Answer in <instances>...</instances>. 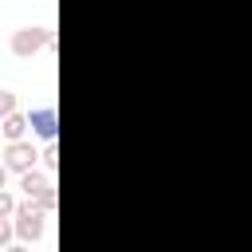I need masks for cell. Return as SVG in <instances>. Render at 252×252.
Masks as SVG:
<instances>
[{
    "label": "cell",
    "instance_id": "obj_7",
    "mask_svg": "<svg viewBox=\"0 0 252 252\" xmlns=\"http://www.w3.org/2000/svg\"><path fill=\"white\" fill-rule=\"evenodd\" d=\"M0 217H16V197L8 189H0Z\"/></svg>",
    "mask_w": 252,
    "mask_h": 252
},
{
    "label": "cell",
    "instance_id": "obj_5",
    "mask_svg": "<svg viewBox=\"0 0 252 252\" xmlns=\"http://www.w3.org/2000/svg\"><path fill=\"white\" fill-rule=\"evenodd\" d=\"M28 122H32V130H35L39 138H47V142H51V138H55V130H59V118H55V110H51V106L32 110V114H28Z\"/></svg>",
    "mask_w": 252,
    "mask_h": 252
},
{
    "label": "cell",
    "instance_id": "obj_2",
    "mask_svg": "<svg viewBox=\"0 0 252 252\" xmlns=\"http://www.w3.org/2000/svg\"><path fill=\"white\" fill-rule=\"evenodd\" d=\"M55 43V35L47 32V28H20L16 35H12V51L20 55V59H32L39 47H51Z\"/></svg>",
    "mask_w": 252,
    "mask_h": 252
},
{
    "label": "cell",
    "instance_id": "obj_8",
    "mask_svg": "<svg viewBox=\"0 0 252 252\" xmlns=\"http://www.w3.org/2000/svg\"><path fill=\"white\" fill-rule=\"evenodd\" d=\"M39 158H43V165H47V169H55V165H59V150H55V138L47 142V150H43Z\"/></svg>",
    "mask_w": 252,
    "mask_h": 252
},
{
    "label": "cell",
    "instance_id": "obj_1",
    "mask_svg": "<svg viewBox=\"0 0 252 252\" xmlns=\"http://www.w3.org/2000/svg\"><path fill=\"white\" fill-rule=\"evenodd\" d=\"M47 213H51V209H47L43 201H35V197H28L24 205H16V232H20V240H39Z\"/></svg>",
    "mask_w": 252,
    "mask_h": 252
},
{
    "label": "cell",
    "instance_id": "obj_11",
    "mask_svg": "<svg viewBox=\"0 0 252 252\" xmlns=\"http://www.w3.org/2000/svg\"><path fill=\"white\" fill-rule=\"evenodd\" d=\"M8 173H12V169H8V161H0V189H4V181H8Z\"/></svg>",
    "mask_w": 252,
    "mask_h": 252
},
{
    "label": "cell",
    "instance_id": "obj_4",
    "mask_svg": "<svg viewBox=\"0 0 252 252\" xmlns=\"http://www.w3.org/2000/svg\"><path fill=\"white\" fill-rule=\"evenodd\" d=\"M35 158H39V150H35L32 142H24V138L8 142V150H4V161H8V169H16V173L35 169Z\"/></svg>",
    "mask_w": 252,
    "mask_h": 252
},
{
    "label": "cell",
    "instance_id": "obj_9",
    "mask_svg": "<svg viewBox=\"0 0 252 252\" xmlns=\"http://www.w3.org/2000/svg\"><path fill=\"white\" fill-rule=\"evenodd\" d=\"M12 110H16V94L12 91H0V118H8Z\"/></svg>",
    "mask_w": 252,
    "mask_h": 252
},
{
    "label": "cell",
    "instance_id": "obj_6",
    "mask_svg": "<svg viewBox=\"0 0 252 252\" xmlns=\"http://www.w3.org/2000/svg\"><path fill=\"white\" fill-rule=\"evenodd\" d=\"M28 126H32V122H28L24 114H16V110H12V114L4 118V126H0V130H4V138H8V142H16V138H24V130H28Z\"/></svg>",
    "mask_w": 252,
    "mask_h": 252
},
{
    "label": "cell",
    "instance_id": "obj_3",
    "mask_svg": "<svg viewBox=\"0 0 252 252\" xmlns=\"http://www.w3.org/2000/svg\"><path fill=\"white\" fill-rule=\"evenodd\" d=\"M20 189H24L28 197H35V201H43L47 209H55V185H51V177H47V173H35V169H24V173H20Z\"/></svg>",
    "mask_w": 252,
    "mask_h": 252
},
{
    "label": "cell",
    "instance_id": "obj_10",
    "mask_svg": "<svg viewBox=\"0 0 252 252\" xmlns=\"http://www.w3.org/2000/svg\"><path fill=\"white\" fill-rule=\"evenodd\" d=\"M4 244H12V224H8V217H0V248Z\"/></svg>",
    "mask_w": 252,
    "mask_h": 252
}]
</instances>
